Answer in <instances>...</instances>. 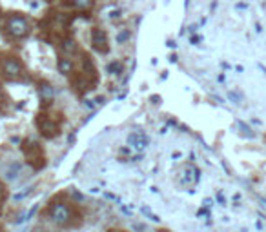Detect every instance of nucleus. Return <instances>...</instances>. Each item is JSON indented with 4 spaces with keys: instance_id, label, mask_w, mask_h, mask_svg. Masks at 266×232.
Instances as JSON below:
<instances>
[{
    "instance_id": "3",
    "label": "nucleus",
    "mask_w": 266,
    "mask_h": 232,
    "mask_svg": "<svg viewBox=\"0 0 266 232\" xmlns=\"http://www.w3.org/2000/svg\"><path fill=\"white\" fill-rule=\"evenodd\" d=\"M2 72H4L8 78H20L22 76V72H24V68H22V64L13 56H6L2 60Z\"/></svg>"
},
{
    "instance_id": "16",
    "label": "nucleus",
    "mask_w": 266,
    "mask_h": 232,
    "mask_svg": "<svg viewBox=\"0 0 266 232\" xmlns=\"http://www.w3.org/2000/svg\"><path fill=\"white\" fill-rule=\"evenodd\" d=\"M163 232H166V230H163Z\"/></svg>"
},
{
    "instance_id": "8",
    "label": "nucleus",
    "mask_w": 266,
    "mask_h": 232,
    "mask_svg": "<svg viewBox=\"0 0 266 232\" xmlns=\"http://www.w3.org/2000/svg\"><path fill=\"white\" fill-rule=\"evenodd\" d=\"M57 66H59V71L62 72V74H69V72L73 71V62H71V58H59Z\"/></svg>"
},
{
    "instance_id": "13",
    "label": "nucleus",
    "mask_w": 266,
    "mask_h": 232,
    "mask_svg": "<svg viewBox=\"0 0 266 232\" xmlns=\"http://www.w3.org/2000/svg\"><path fill=\"white\" fill-rule=\"evenodd\" d=\"M126 38H129V31H128V29H126V31H122V33L118 34V36H117V42H120V44H122Z\"/></svg>"
},
{
    "instance_id": "2",
    "label": "nucleus",
    "mask_w": 266,
    "mask_h": 232,
    "mask_svg": "<svg viewBox=\"0 0 266 232\" xmlns=\"http://www.w3.org/2000/svg\"><path fill=\"white\" fill-rule=\"evenodd\" d=\"M48 216H50L51 222L57 223V225H66V223L71 220V208L62 202L53 203L50 207V210H48Z\"/></svg>"
},
{
    "instance_id": "9",
    "label": "nucleus",
    "mask_w": 266,
    "mask_h": 232,
    "mask_svg": "<svg viewBox=\"0 0 266 232\" xmlns=\"http://www.w3.org/2000/svg\"><path fill=\"white\" fill-rule=\"evenodd\" d=\"M40 98L46 102V104H50L51 98H53V89L50 86H40Z\"/></svg>"
},
{
    "instance_id": "7",
    "label": "nucleus",
    "mask_w": 266,
    "mask_h": 232,
    "mask_svg": "<svg viewBox=\"0 0 266 232\" xmlns=\"http://www.w3.org/2000/svg\"><path fill=\"white\" fill-rule=\"evenodd\" d=\"M60 48H62V51H64L66 54H75L79 51V46H77V42H75L73 38H64L62 44H60Z\"/></svg>"
},
{
    "instance_id": "5",
    "label": "nucleus",
    "mask_w": 266,
    "mask_h": 232,
    "mask_svg": "<svg viewBox=\"0 0 266 232\" xmlns=\"http://www.w3.org/2000/svg\"><path fill=\"white\" fill-rule=\"evenodd\" d=\"M91 44H93V49L99 51V53H108V36L104 31L95 28L93 33H91Z\"/></svg>"
},
{
    "instance_id": "4",
    "label": "nucleus",
    "mask_w": 266,
    "mask_h": 232,
    "mask_svg": "<svg viewBox=\"0 0 266 232\" xmlns=\"http://www.w3.org/2000/svg\"><path fill=\"white\" fill-rule=\"evenodd\" d=\"M128 144H129V147L131 149H135V150H144L146 147L150 145V138L144 132H139V130H135V132H131V134L128 136Z\"/></svg>"
},
{
    "instance_id": "15",
    "label": "nucleus",
    "mask_w": 266,
    "mask_h": 232,
    "mask_svg": "<svg viewBox=\"0 0 266 232\" xmlns=\"http://www.w3.org/2000/svg\"><path fill=\"white\" fill-rule=\"evenodd\" d=\"M4 196V185H2V182H0V198Z\"/></svg>"
},
{
    "instance_id": "6",
    "label": "nucleus",
    "mask_w": 266,
    "mask_h": 232,
    "mask_svg": "<svg viewBox=\"0 0 266 232\" xmlns=\"http://www.w3.org/2000/svg\"><path fill=\"white\" fill-rule=\"evenodd\" d=\"M40 132L44 136H48V138H51V136H55L57 132H59V129H57V126H55L53 122H50V120H44L42 124H40Z\"/></svg>"
},
{
    "instance_id": "10",
    "label": "nucleus",
    "mask_w": 266,
    "mask_h": 232,
    "mask_svg": "<svg viewBox=\"0 0 266 232\" xmlns=\"http://www.w3.org/2000/svg\"><path fill=\"white\" fill-rule=\"evenodd\" d=\"M75 6H77L79 10L89 11L95 6V0H75Z\"/></svg>"
},
{
    "instance_id": "1",
    "label": "nucleus",
    "mask_w": 266,
    "mask_h": 232,
    "mask_svg": "<svg viewBox=\"0 0 266 232\" xmlns=\"http://www.w3.org/2000/svg\"><path fill=\"white\" fill-rule=\"evenodd\" d=\"M6 31L10 36L13 38H26L31 31L30 20L26 18L24 14L20 13H11L8 18H6Z\"/></svg>"
},
{
    "instance_id": "12",
    "label": "nucleus",
    "mask_w": 266,
    "mask_h": 232,
    "mask_svg": "<svg viewBox=\"0 0 266 232\" xmlns=\"http://www.w3.org/2000/svg\"><path fill=\"white\" fill-rule=\"evenodd\" d=\"M19 170H20V165H19V164L11 165L10 169H8V172H6V176H8V180H15L17 176H19Z\"/></svg>"
},
{
    "instance_id": "11",
    "label": "nucleus",
    "mask_w": 266,
    "mask_h": 232,
    "mask_svg": "<svg viewBox=\"0 0 266 232\" xmlns=\"http://www.w3.org/2000/svg\"><path fill=\"white\" fill-rule=\"evenodd\" d=\"M108 72H109V74H120V72H122V64H120V62H111L108 66Z\"/></svg>"
},
{
    "instance_id": "14",
    "label": "nucleus",
    "mask_w": 266,
    "mask_h": 232,
    "mask_svg": "<svg viewBox=\"0 0 266 232\" xmlns=\"http://www.w3.org/2000/svg\"><path fill=\"white\" fill-rule=\"evenodd\" d=\"M35 210H37V207H33V208H31L30 212L26 214V218H24V220H30V218H31V216H33V214H35Z\"/></svg>"
}]
</instances>
